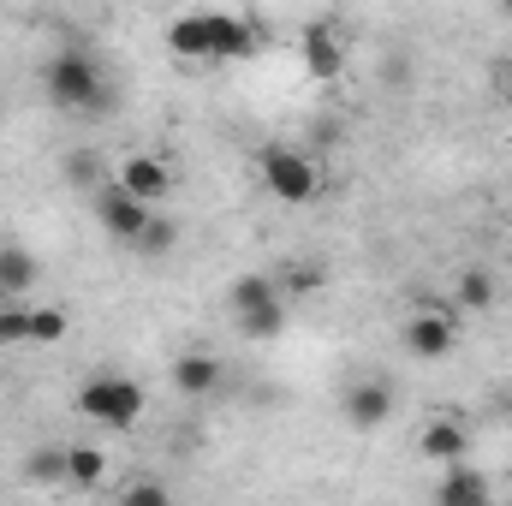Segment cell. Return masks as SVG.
<instances>
[{
	"mask_svg": "<svg viewBox=\"0 0 512 506\" xmlns=\"http://www.w3.org/2000/svg\"><path fill=\"white\" fill-rule=\"evenodd\" d=\"M24 477L30 483H66V447H36L24 459Z\"/></svg>",
	"mask_w": 512,
	"mask_h": 506,
	"instance_id": "cell-21",
	"label": "cell"
},
{
	"mask_svg": "<svg viewBox=\"0 0 512 506\" xmlns=\"http://www.w3.org/2000/svg\"><path fill=\"white\" fill-rule=\"evenodd\" d=\"M501 12H507V18H512V0H501Z\"/></svg>",
	"mask_w": 512,
	"mask_h": 506,
	"instance_id": "cell-25",
	"label": "cell"
},
{
	"mask_svg": "<svg viewBox=\"0 0 512 506\" xmlns=\"http://www.w3.org/2000/svg\"><path fill=\"white\" fill-rule=\"evenodd\" d=\"M489 495H495V489H489V477H483V471H471L465 459H453V465L441 471V483H435V501H441V506H483Z\"/></svg>",
	"mask_w": 512,
	"mask_h": 506,
	"instance_id": "cell-14",
	"label": "cell"
},
{
	"mask_svg": "<svg viewBox=\"0 0 512 506\" xmlns=\"http://www.w3.org/2000/svg\"><path fill=\"white\" fill-rule=\"evenodd\" d=\"M167 48L179 60H209L215 54V12H179L167 24Z\"/></svg>",
	"mask_w": 512,
	"mask_h": 506,
	"instance_id": "cell-12",
	"label": "cell"
},
{
	"mask_svg": "<svg viewBox=\"0 0 512 506\" xmlns=\"http://www.w3.org/2000/svg\"><path fill=\"white\" fill-rule=\"evenodd\" d=\"M131 251H137V256H173V251H179V221L155 209V215H149V227L137 233V245H131Z\"/></svg>",
	"mask_w": 512,
	"mask_h": 506,
	"instance_id": "cell-19",
	"label": "cell"
},
{
	"mask_svg": "<svg viewBox=\"0 0 512 506\" xmlns=\"http://www.w3.org/2000/svg\"><path fill=\"white\" fill-rule=\"evenodd\" d=\"M227 304H233V322H239L245 340H274V334L286 328L280 274H239L233 292H227Z\"/></svg>",
	"mask_w": 512,
	"mask_h": 506,
	"instance_id": "cell-3",
	"label": "cell"
},
{
	"mask_svg": "<svg viewBox=\"0 0 512 506\" xmlns=\"http://www.w3.org/2000/svg\"><path fill=\"white\" fill-rule=\"evenodd\" d=\"M322 262H286V274H280V292H292V298H310V292H322Z\"/></svg>",
	"mask_w": 512,
	"mask_h": 506,
	"instance_id": "cell-22",
	"label": "cell"
},
{
	"mask_svg": "<svg viewBox=\"0 0 512 506\" xmlns=\"http://www.w3.org/2000/svg\"><path fill=\"white\" fill-rule=\"evenodd\" d=\"M120 506H167V483H126Z\"/></svg>",
	"mask_w": 512,
	"mask_h": 506,
	"instance_id": "cell-24",
	"label": "cell"
},
{
	"mask_svg": "<svg viewBox=\"0 0 512 506\" xmlns=\"http://www.w3.org/2000/svg\"><path fill=\"white\" fill-rule=\"evenodd\" d=\"M42 96L60 108V114H102L114 108V84L102 72V60L78 42H60L42 66Z\"/></svg>",
	"mask_w": 512,
	"mask_h": 506,
	"instance_id": "cell-1",
	"label": "cell"
},
{
	"mask_svg": "<svg viewBox=\"0 0 512 506\" xmlns=\"http://www.w3.org/2000/svg\"><path fill=\"white\" fill-rule=\"evenodd\" d=\"M66 483H72V489H102V483H108V453L90 447V441L66 447Z\"/></svg>",
	"mask_w": 512,
	"mask_h": 506,
	"instance_id": "cell-17",
	"label": "cell"
},
{
	"mask_svg": "<svg viewBox=\"0 0 512 506\" xmlns=\"http://www.w3.org/2000/svg\"><path fill=\"white\" fill-rule=\"evenodd\" d=\"M256 179L280 197V203H316V191H322V173H316V161L304 155V149H292V143H268L262 155H256Z\"/></svg>",
	"mask_w": 512,
	"mask_h": 506,
	"instance_id": "cell-4",
	"label": "cell"
},
{
	"mask_svg": "<svg viewBox=\"0 0 512 506\" xmlns=\"http://www.w3.org/2000/svg\"><path fill=\"white\" fill-rule=\"evenodd\" d=\"M262 48V24L239 18V12H215V66H233V60H251Z\"/></svg>",
	"mask_w": 512,
	"mask_h": 506,
	"instance_id": "cell-11",
	"label": "cell"
},
{
	"mask_svg": "<svg viewBox=\"0 0 512 506\" xmlns=\"http://www.w3.org/2000/svg\"><path fill=\"white\" fill-rule=\"evenodd\" d=\"M507 96H512V66H507Z\"/></svg>",
	"mask_w": 512,
	"mask_h": 506,
	"instance_id": "cell-26",
	"label": "cell"
},
{
	"mask_svg": "<svg viewBox=\"0 0 512 506\" xmlns=\"http://www.w3.org/2000/svg\"><path fill=\"white\" fill-rule=\"evenodd\" d=\"M0 346H30V304H0Z\"/></svg>",
	"mask_w": 512,
	"mask_h": 506,
	"instance_id": "cell-23",
	"label": "cell"
},
{
	"mask_svg": "<svg viewBox=\"0 0 512 506\" xmlns=\"http://www.w3.org/2000/svg\"><path fill=\"white\" fill-rule=\"evenodd\" d=\"M167 376H173V387H179L185 399H209V393L221 387V358H209V352H179V358L167 364Z\"/></svg>",
	"mask_w": 512,
	"mask_h": 506,
	"instance_id": "cell-13",
	"label": "cell"
},
{
	"mask_svg": "<svg viewBox=\"0 0 512 506\" xmlns=\"http://www.w3.org/2000/svg\"><path fill=\"white\" fill-rule=\"evenodd\" d=\"M459 346V316L453 310H417V316H405V352L411 358H423V364H441L447 352Z\"/></svg>",
	"mask_w": 512,
	"mask_h": 506,
	"instance_id": "cell-6",
	"label": "cell"
},
{
	"mask_svg": "<svg viewBox=\"0 0 512 506\" xmlns=\"http://www.w3.org/2000/svg\"><path fill=\"white\" fill-rule=\"evenodd\" d=\"M60 173H66L72 191H96L102 179H114V167L102 161V149H66L60 155Z\"/></svg>",
	"mask_w": 512,
	"mask_h": 506,
	"instance_id": "cell-16",
	"label": "cell"
},
{
	"mask_svg": "<svg viewBox=\"0 0 512 506\" xmlns=\"http://www.w3.org/2000/svg\"><path fill=\"white\" fill-rule=\"evenodd\" d=\"M114 179L126 185L131 197H143V203H167V191H173V167L161 161V155H126L120 167H114Z\"/></svg>",
	"mask_w": 512,
	"mask_h": 506,
	"instance_id": "cell-10",
	"label": "cell"
},
{
	"mask_svg": "<svg viewBox=\"0 0 512 506\" xmlns=\"http://www.w3.org/2000/svg\"><path fill=\"white\" fill-rule=\"evenodd\" d=\"M36 274L42 268H36V256L24 251V245H0V292L6 298H24L36 286Z\"/></svg>",
	"mask_w": 512,
	"mask_h": 506,
	"instance_id": "cell-18",
	"label": "cell"
},
{
	"mask_svg": "<svg viewBox=\"0 0 512 506\" xmlns=\"http://www.w3.org/2000/svg\"><path fill=\"white\" fill-rule=\"evenodd\" d=\"M453 298H459V310H495V298H501V280H495V268H459V280H453Z\"/></svg>",
	"mask_w": 512,
	"mask_h": 506,
	"instance_id": "cell-15",
	"label": "cell"
},
{
	"mask_svg": "<svg viewBox=\"0 0 512 506\" xmlns=\"http://www.w3.org/2000/svg\"><path fill=\"white\" fill-rule=\"evenodd\" d=\"M298 60H304V78L334 84V78L346 72V42L334 36V24H304V36H298Z\"/></svg>",
	"mask_w": 512,
	"mask_h": 506,
	"instance_id": "cell-8",
	"label": "cell"
},
{
	"mask_svg": "<svg viewBox=\"0 0 512 506\" xmlns=\"http://www.w3.org/2000/svg\"><path fill=\"white\" fill-rule=\"evenodd\" d=\"M340 417L358 429V435H370V429H382L387 417H393V387L382 376H364L346 387V399H340Z\"/></svg>",
	"mask_w": 512,
	"mask_h": 506,
	"instance_id": "cell-7",
	"label": "cell"
},
{
	"mask_svg": "<svg viewBox=\"0 0 512 506\" xmlns=\"http://www.w3.org/2000/svg\"><path fill=\"white\" fill-rule=\"evenodd\" d=\"M417 453H423V459H435V465L471 459V429L459 423V411H441V417H429V423H423V435H417Z\"/></svg>",
	"mask_w": 512,
	"mask_h": 506,
	"instance_id": "cell-9",
	"label": "cell"
},
{
	"mask_svg": "<svg viewBox=\"0 0 512 506\" xmlns=\"http://www.w3.org/2000/svg\"><path fill=\"white\" fill-rule=\"evenodd\" d=\"M78 417L84 423H96V429H114V435H126L143 423V411H149V393H143V381L131 376H114V370H102V376H90L78 387Z\"/></svg>",
	"mask_w": 512,
	"mask_h": 506,
	"instance_id": "cell-2",
	"label": "cell"
},
{
	"mask_svg": "<svg viewBox=\"0 0 512 506\" xmlns=\"http://www.w3.org/2000/svg\"><path fill=\"white\" fill-rule=\"evenodd\" d=\"M66 328H72V316H66L60 304L30 310V346H60V340H66Z\"/></svg>",
	"mask_w": 512,
	"mask_h": 506,
	"instance_id": "cell-20",
	"label": "cell"
},
{
	"mask_svg": "<svg viewBox=\"0 0 512 506\" xmlns=\"http://www.w3.org/2000/svg\"><path fill=\"white\" fill-rule=\"evenodd\" d=\"M149 215H155V203L131 197L120 179H102V185H96V221H102V233H108V239L137 245V233L149 227Z\"/></svg>",
	"mask_w": 512,
	"mask_h": 506,
	"instance_id": "cell-5",
	"label": "cell"
}]
</instances>
